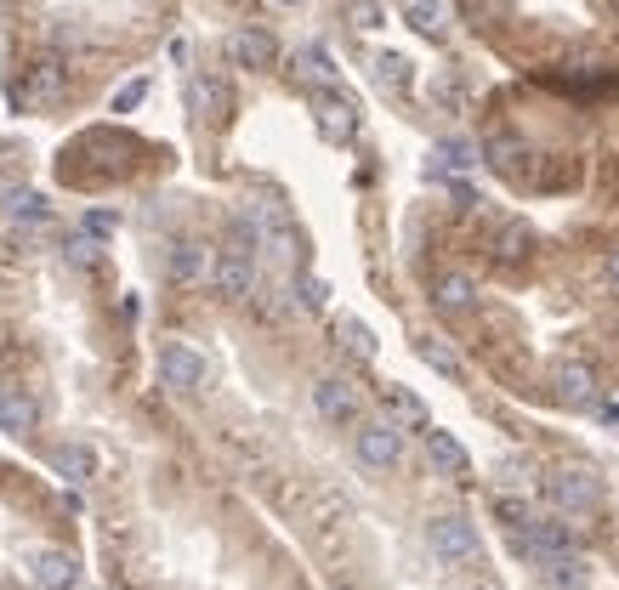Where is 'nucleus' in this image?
Segmentation results:
<instances>
[{"label":"nucleus","mask_w":619,"mask_h":590,"mask_svg":"<svg viewBox=\"0 0 619 590\" xmlns=\"http://www.w3.org/2000/svg\"><path fill=\"white\" fill-rule=\"evenodd\" d=\"M551 505L557 511H568V517H585V511H597L602 505V477L591 466H557L546 483Z\"/></svg>","instance_id":"nucleus-1"},{"label":"nucleus","mask_w":619,"mask_h":590,"mask_svg":"<svg viewBox=\"0 0 619 590\" xmlns=\"http://www.w3.org/2000/svg\"><path fill=\"white\" fill-rule=\"evenodd\" d=\"M426 545H432L438 562L460 568V562H472V556H478V528H472L466 517H438V522H426Z\"/></svg>","instance_id":"nucleus-2"},{"label":"nucleus","mask_w":619,"mask_h":590,"mask_svg":"<svg viewBox=\"0 0 619 590\" xmlns=\"http://www.w3.org/2000/svg\"><path fill=\"white\" fill-rule=\"evenodd\" d=\"M353 449H358V460H364L370 471H387V466L404 460V432H398L392 420H370V426H358Z\"/></svg>","instance_id":"nucleus-3"},{"label":"nucleus","mask_w":619,"mask_h":590,"mask_svg":"<svg viewBox=\"0 0 619 590\" xmlns=\"http://www.w3.org/2000/svg\"><path fill=\"white\" fill-rule=\"evenodd\" d=\"M160 386H171V392H199V386H205V358H199L188 341H171V347L160 352Z\"/></svg>","instance_id":"nucleus-4"},{"label":"nucleus","mask_w":619,"mask_h":590,"mask_svg":"<svg viewBox=\"0 0 619 590\" xmlns=\"http://www.w3.org/2000/svg\"><path fill=\"white\" fill-rule=\"evenodd\" d=\"M211 284L228 301H250V290H256V256H233V250H222V256L211 261Z\"/></svg>","instance_id":"nucleus-5"},{"label":"nucleus","mask_w":619,"mask_h":590,"mask_svg":"<svg viewBox=\"0 0 619 590\" xmlns=\"http://www.w3.org/2000/svg\"><path fill=\"white\" fill-rule=\"evenodd\" d=\"M313 409H319L330 426H353L358 420V392L347 381H336V375H324V381L313 386Z\"/></svg>","instance_id":"nucleus-6"},{"label":"nucleus","mask_w":619,"mask_h":590,"mask_svg":"<svg viewBox=\"0 0 619 590\" xmlns=\"http://www.w3.org/2000/svg\"><path fill=\"white\" fill-rule=\"evenodd\" d=\"M228 57L239 63V69H273L279 63V40L267 35V29H239V35L228 40Z\"/></svg>","instance_id":"nucleus-7"},{"label":"nucleus","mask_w":619,"mask_h":590,"mask_svg":"<svg viewBox=\"0 0 619 590\" xmlns=\"http://www.w3.org/2000/svg\"><path fill=\"white\" fill-rule=\"evenodd\" d=\"M74 556L69 551H52V545H40V551H29V579H35L40 590H69L74 585Z\"/></svg>","instance_id":"nucleus-8"},{"label":"nucleus","mask_w":619,"mask_h":590,"mask_svg":"<svg viewBox=\"0 0 619 590\" xmlns=\"http://www.w3.org/2000/svg\"><path fill=\"white\" fill-rule=\"evenodd\" d=\"M313 114H319V131H324L330 142H353L358 114H353V103H347V97H336V91H319V97H313Z\"/></svg>","instance_id":"nucleus-9"},{"label":"nucleus","mask_w":619,"mask_h":590,"mask_svg":"<svg viewBox=\"0 0 619 590\" xmlns=\"http://www.w3.org/2000/svg\"><path fill=\"white\" fill-rule=\"evenodd\" d=\"M426 460H432L443 477H466V471H472V454L460 449V437L443 432V426H426Z\"/></svg>","instance_id":"nucleus-10"},{"label":"nucleus","mask_w":619,"mask_h":590,"mask_svg":"<svg viewBox=\"0 0 619 590\" xmlns=\"http://www.w3.org/2000/svg\"><path fill=\"white\" fill-rule=\"evenodd\" d=\"M165 267H171V278H177V284H205V278H211V256H205V244H194V239L171 244Z\"/></svg>","instance_id":"nucleus-11"},{"label":"nucleus","mask_w":619,"mask_h":590,"mask_svg":"<svg viewBox=\"0 0 619 590\" xmlns=\"http://www.w3.org/2000/svg\"><path fill=\"white\" fill-rule=\"evenodd\" d=\"M551 381H557V398L574 403V409L597 403V375H591L585 364H557V375H551Z\"/></svg>","instance_id":"nucleus-12"},{"label":"nucleus","mask_w":619,"mask_h":590,"mask_svg":"<svg viewBox=\"0 0 619 590\" xmlns=\"http://www.w3.org/2000/svg\"><path fill=\"white\" fill-rule=\"evenodd\" d=\"M52 471L57 477H69V483H91V477H97V454H91L86 443H57Z\"/></svg>","instance_id":"nucleus-13"},{"label":"nucleus","mask_w":619,"mask_h":590,"mask_svg":"<svg viewBox=\"0 0 619 590\" xmlns=\"http://www.w3.org/2000/svg\"><path fill=\"white\" fill-rule=\"evenodd\" d=\"M63 86H69L63 63H57V57H46V63H35V69H29V86H23V97H29V103H57V97H63Z\"/></svg>","instance_id":"nucleus-14"},{"label":"nucleus","mask_w":619,"mask_h":590,"mask_svg":"<svg viewBox=\"0 0 619 590\" xmlns=\"http://www.w3.org/2000/svg\"><path fill=\"white\" fill-rule=\"evenodd\" d=\"M46 222H52V205H46L40 193H29V188H23L18 199H12V227H18L23 239H35V233H40Z\"/></svg>","instance_id":"nucleus-15"},{"label":"nucleus","mask_w":619,"mask_h":590,"mask_svg":"<svg viewBox=\"0 0 619 590\" xmlns=\"http://www.w3.org/2000/svg\"><path fill=\"white\" fill-rule=\"evenodd\" d=\"M472 295H478V284L466 273H443L438 284H432V301H438L443 313H466L472 307Z\"/></svg>","instance_id":"nucleus-16"},{"label":"nucleus","mask_w":619,"mask_h":590,"mask_svg":"<svg viewBox=\"0 0 619 590\" xmlns=\"http://www.w3.org/2000/svg\"><path fill=\"white\" fill-rule=\"evenodd\" d=\"M188 108L205 114V120H228V91L216 86V80H188Z\"/></svg>","instance_id":"nucleus-17"},{"label":"nucleus","mask_w":619,"mask_h":590,"mask_svg":"<svg viewBox=\"0 0 619 590\" xmlns=\"http://www.w3.org/2000/svg\"><path fill=\"white\" fill-rule=\"evenodd\" d=\"M336 341L353 352L358 364H370V358H375V335H370V324H364V318H353V313H341V318H336Z\"/></svg>","instance_id":"nucleus-18"},{"label":"nucleus","mask_w":619,"mask_h":590,"mask_svg":"<svg viewBox=\"0 0 619 590\" xmlns=\"http://www.w3.org/2000/svg\"><path fill=\"white\" fill-rule=\"evenodd\" d=\"M0 432H35V403L23 392H0Z\"/></svg>","instance_id":"nucleus-19"},{"label":"nucleus","mask_w":619,"mask_h":590,"mask_svg":"<svg viewBox=\"0 0 619 590\" xmlns=\"http://www.w3.org/2000/svg\"><path fill=\"white\" fill-rule=\"evenodd\" d=\"M466 165H478V148L460 137H443L438 148H432V171H466Z\"/></svg>","instance_id":"nucleus-20"},{"label":"nucleus","mask_w":619,"mask_h":590,"mask_svg":"<svg viewBox=\"0 0 619 590\" xmlns=\"http://www.w3.org/2000/svg\"><path fill=\"white\" fill-rule=\"evenodd\" d=\"M415 352H421V364H432L443 375V381H460V358L449 347H443L438 335H421V341H415Z\"/></svg>","instance_id":"nucleus-21"},{"label":"nucleus","mask_w":619,"mask_h":590,"mask_svg":"<svg viewBox=\"0 0 619 590\" xmlns=\"http://www.w3.org/2000/svg\"><path fill=\"white\" fill-rule=\"evenodd\" d=\"M551 585H563V590H585V585H591V568H585L580 556H551Z\"/></svg>","instance_id":"nucleus-22"},{"label":"nucleus","mask_w":619,"mask_h":590,"mask_svg":"<svg viewBox=\"0 0 619 590\" xmlns=\"http://www.w3.org/2000/svg\"><path fill=\"white\" fill-rule=\"evenodd\" d=\"M375 80H381V86H392V91H404L409 86V57L381 52V57H375Z\"/></svg>","instance_id":"nucleus-23"},{"label":"nucleus","mask_w":619,"mask_h":590,"mask_svg":"<svg viewBox=\"0 0 619 590\" xmlns=\"http://www.w3.org/2000/svg\"><path fill=\"white\" fill-rule=\"evenodd\" d=\"M500 261H517V256H529V227L512 222V227H500V239H495Z\"/></svg>","instance_id":"nucleus-24"},{"label":"nucleus","mask_w":619,"mask_h":590,"mask_svg":"<svg viewBox=\"0 0 619 590\" xmlns=\"http://www.w3.org/2000/svg\"><path fill=\"white\" fill-rule=\"evenodd\" d=\"M387 403H392V415L409 420V426H421V420H426L421 398H415V392H404V386H387Z\"/></svg>","instance_id":"nucleus-25"},{"label":"nucleus","mask_w":619,"mask_h":590,"mask_svg":"<svg viewBox=\"0 0 619 590\" xmlns=\"http://www.w3.org/2000/svg\"><path fill=\"white\" fill-rule=\"evenodd\" d=\"M409 23H415L421 35H443V6L438 0H415V6H409Z\"/></svg>","instance_id":"nucleus-26"},{"label":"nucleus","mask_w":619,"mask_h":590,"mask_svg":"<svg viewBox=\"0 0 619 590\" xmlns=\"http://www.w3.org/2000/svg\"><path fill=\"white\" fill-rule=\"evenodd\" d=\"M63 256H69L74 267H97V256H103V244L91 239V233H74V239H69V250H63Z\"/></svg>","instance_id":"nucleus-27"},{"label":"nucleus","mask_w":619,"mask_h":590,"mask_svg":"<svg viewBox=\"0 0 619 590\" xmlns=\"http://www.w3.org/2000/svg\"><path fill=\"white\" fill-rule=\"evenodd\" d=\"M296 295H301V307H307V313H324V301H330V284L307 273V278L296 284Z\"/></svg>","instance_id":"nucleus-28"},{"label":"nucleus","mask_w":619,"mask_h":590,"mask_svg":"<svg viewBox=\"0 0 619 590\" xmlns=\"http://www.w3.org/2000/svg\"><path fill=\"white\" fill-rule=\"evenodd\" d=\"M495 517L500 522H506V528H529V505H523V500H512V494H500V500H495Z\"/></svg>","instance_id":"nucleus-29"},{"label":"nucleus","mask_w":619,"mask_h":590,"mask_svg":"<svg viewBox=\"0 0 619 590\" xmlns=\"http://www.w3.org/2000/svg\"><path fill=\"white\" fill-rule=\"evenodd\" d=\"M489 159H495L500 171H517V159H523V148H517L512 137H495V142H489Z\"/></svg>","instance_id":"nucleus-30"},{"label":"nucleus","mask_w":619,"mask_h":590,"mask_svg":"<svg viewBox=\"0 0 619 590\" xmlns=\"http://www.w3.org/2000/svg\"><path fill=\"white\" fill-rule=\"evenodd\" d=\"M301 74H313V80H330V52H319V46H307V52H301Z\"/></svg>","instance_id":"nucleus-31"},{"label":"nucleus","mask_w":619,"mask_h":590,"mask_svg":"<svg viewBox=\"0 0 619 590\" xmlns=\"http://www.w3.org/2000/svg\"><path fill=\"white\" fill-rule=\"evenodd\" d=\"M347 18H353V29H375V23H381V6H375V0H353Z\"/></svg>","instance_id":"nucleus-32"},{"label":"nucleus","mask_w":619,"mask_h":590,"mask_svg":"<svg viewBox=\"0 0 619 590\" xmlns=\"http://www.w3.org/2000/svg\"><path fill=\"white\" fill-rule=\"evenodd\" d=\"M142 97H148V80H131V86H120V97H114V114H131Z\"/></svg>","instance_id":"nucleus-33"},{"label":"nucleus","mask_w":619,"mask_h":590,"mask_svg":"<svg viewBox=\"0 0 619 590\" xmlns=\"http://www.w3.org/2000/svg\"><path fill=\"white\" fill-rule=\"evenodd\" d=\"M86 233H91V239L114 233V216H108V210H91V216H86Z\"/></svg>","instance_id":"nucleus-34"},{"label":"nucleus","mask_w":619,"mask_h":590,"mask_svg":"<svg viewBox=\"0 0 619 590\" xmlns=\"http://www.w3.org/2000/svg\"><path fill=\"white\" fill-rule=\"evenodd\" d=\"M18 193H23V182H12V176H0V205L12 210V199H18Z\"/></svg>","instance_id":"nucleus-35"},{"label":"nucleus","mask_w":619,"mask_h":590,"mask_svg":"<svg viewBox=\"0 0 619 590\" xmlns=\"http://www.w3.org/2000/svg\"><path fill=\"white\" fill-rule=\"evenodd\" d=\"M608 278H614V290H619V250H608Z\"/></svg>","instance_id":"nucleus-36"},{"label":"nucleus","mask_w":619,"mask_h":590,"mask_svg":"<svg viewBox=\"0 0 619 590\" xmlns=\"http://www.w3.org/2000/svg\"><path fill=\"white\" fill-rule=\"evenodd\" d=\"M478 590H495V585H478Z\"/></svg>","instance_id":"nucleus-37"},{"label":"nucleus","mask_w":619,"mask_h":590,"mask_svg":"<svg viewBox=\"0 0 619 590\" xmlns=\"http://www.w3.org/2000/svg\"><path fill=\"white\" fill-rule=\"evenodd\" d=\"M284 6H290V0H284Z\"/></svg>","instance_id":"nucleus-38"}]
</instances>
